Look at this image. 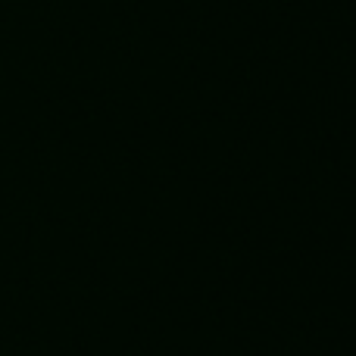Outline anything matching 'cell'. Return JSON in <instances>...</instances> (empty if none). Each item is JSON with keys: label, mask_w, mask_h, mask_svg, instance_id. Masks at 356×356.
<instances>
[]
</instances>
